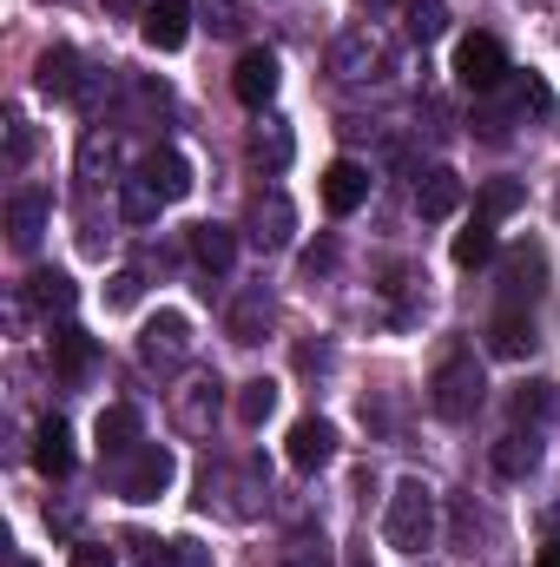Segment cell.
<instances>
[{
  "label": "cell",
  "instance_id": "1",
  "mask_svg": "<svg viewBox=\"0 0 560 567\" xmlns=\"http://www.w3.org/2000/svg\"><path fill=\"white\" fill-rule=\"evenodd\" d=\"M383 542L396 555H422L435 548V488L422 475H403L396 495H390V515H383Z\"/></svg>",
  "mask_w": 560,
  "mask_h": 567
},
{
  "label": "cell",
  "instance_id": "2",
  "mask_svg": "<svg viewBox=\"0 0 560 567\" xmlns=\"http://www.w3.org/2000/svg\"><path fill=\"white\" fill-rule=\"evenodd\" d=\"M481 363L468 357V350H455V357H442V370L428 377V410L442 416V423H468L475 410H481Z\"/></svg>",
  "mask_w": 560,
  "mask_h": 567
},
{
  "label": "cell",
  "instance_id": "3",
  "mask_svg": "<svg viewBox=\"0 0 560 567\" xmlns=\"http://www.w3.org/2000/svg\"><path fill=\"white\" fill-rule=\"evenodd\" d=\"M455 80H462L468 93H501V80H508L501 40H495V33H468V40L455 47Z\"/></svg>",
  "mask_w": 560,
  "mask_h": 567
},
{
  "label": "cell",
  "instance_id": "4",
  "mask_svg": "<svg viewBox=\"0 0 560 567\" xmlns=\"http://www.w3.org/2000/svg\"><path fill=\"white\" fill-rule=\"evenodd\" d=\"M172 468H178V462H172L165 442H139L133 462H126V475H120V495H126V502H158V495L172 488Z\"/></svg>",
  "mask_w": 560,
  "mask_h": 567
},
{
  "label": "cell",
  "instance_id": "5",
  "mask_svg": "<svg viewBox=\"0 0 560 567\" xmlns=\"http://www.w3.org/2000/svg\"><path fill=\"white\" fill-rule=\"evenodd\" d=\"M278 86H283L278 53H271V47H245V53H238V73H231V93L258 113V106H271V100H278Z\"/></svg>",
  "mask_w": 560,
  "mask_h": 567
},
{
  "label": "cell",
  "instance_id": "6",
  "mask_svg": "<svg viewBox=\"0 0 560 567\" xmlns=\"http://www.w3.org/2000/svg\"><path fill=\"white\" fill-rule=\"evenodd\" d=\"M323 212H336V218H350L363 198H370V165H356V158H330L323 165Z\"/></svg>",
  "mask_w": 560,
  "mask_h": 567
},
{
  "label": "cell",
  "instance_id": "7",
  "mask_svg": "<svg viewBox=\"0 0 560 567\" xmlns=\"http://www.w3.org/2000/svg\"><path fill=\"white\" fill-rule=\"evenodd\" d=\"M139 33H145V47H152V53H178V47H185V33H191V7H185V0H145Z\"/></svg>",
  "mask_w": 560,
  "mask_h": 567
},
{
  "label": "cell",
  "instance_id": "8",
  "mask_svg": "<svg viewBox=\"0 0 560 567\" xmlns=\"http://www.w3.org/2000/svg\"><path fill=\"white\" fill-rule=\"evenodd\" d=\"M139 357L145 363H185V357H191V323H185L178 310H158L139 337Z\"/></svg>",
  "mask_w": 560,
  "mask_h": 567
},
{
  "label": "cell",
  "instance_id": "9",
  "mask_svg": "<svg viewBox=\"0 0 560 567\" xmlns=\"http://www.w3.org/2000/svg\"><path fill=\"white\" fill-rule=\"evenodd\" d=\"M330 73H336V80H376V73H383V40H376L370 27L343 33L336 53H330Z\"/></svg>",
  "mask_w": 560,
  "mask_h": 567
},
{
  "label": "cell",
  "instance_id": "10",
  "mask_svg": "<svg viewBox=\"0 0 560 567\" xmlns=\"http://www.w3.org/2000/svg\"><path fill=\"white\" fill-rule=\"evenodd\" d=\"M33 468L46 482H66L73 475V429L60 423V416H40V429H33Z\"/></svg>",
  "mask_w": 560,
  "mask_h": 567
},
{
  "label": "cell",
  "instance_id": "11",
  "mask_svg": "<svg viewBox=\"0 0 560 567\" xmlns=\"http://www.w3.org/2000/svg\"><path fill=\"white\" fill-rule=\"evenodd\" d=\"M283 455H290V468H303V475H317L330 455H336V429L323 423V416H303V423L290 429V442H283Z\"/></svg>",
  "mask_w": 560,
  "mask_h": 567
},
{
  "label": "cell",
  "instance_id": "12",
  "mask_svg": "<svg viewBox=\"0 0 560 567\" xmlns=\"http://www.w3.org/2000/svg\"><path fill=\"white\" fill-rule=\"evenodd\" d=\"M290 231H297L290 198H283V192H265V198L251 205V238H258L265 251H283V245H290Z\"/></svg>",
  "mask_w": 560,
  "mask_h": 567
},
{
  "label": "cell",
  "instance_id": "13",
  "mask_svg": "<svg viewBox=\"0 0 560 567\" xmlns=\"http://www.w3.org/2000/svg\"><path fill=\"white\" fill-rule=\"evenodd\" d=\"M33 86H40L46 100H73V93H80V53H73V47H46Z\"/></svg>",
  "mask_w": 560,
  "mask_h": 567
},
{
  "label": "cell",
  "instance_id": "14",
  "mask_svg": "<svg viewBox=\"0 0 560 567\" xmlns=\"http://www.w3.org/2000/svg\"><path fill=\"white\" fill-rule=\"evenodd\" d=\"M145 185H152L165 205H172V198H185V192H191V158H185V152H172V145H158V152L145 158Z\"/></svg>",
  "mask_w": 560,
  "mask_h": 567
},
{
  "label": "cell",
  "instance_id": "15",
  "mask_svg": "<svg viewBox=\"0 0 560 567\" xmlns=\"http://www.w3.org/2000/svg\"><path fill=\"white\" fill-rule=\"evenodd\" d=\"M488 350H495V357H508V363H515V357H528V350H535V317H528L521 303H508V310L488 323Z\"/></svg>",
  "mask_w": 560,
  "mask_h": 567
},
{
  "label": "cell",
  "instance_id": "16",
  "mask_svg": "<svg viewBox=\"0 0 560 567\" xmlns=\"http://www.w3.org/2000/svg\"><path fill=\"white\" fill-rule=\"evenodd\" d=\"M416 212H422V218H455V212H462V178H455L448 165L422 172V185H416Z\"/></svg>",
  "mask_w": 560,
  "mask_h": 567
},
{
  "label": "cell",
  "instance_id": "17",
  "mask_svg": "<svg viewBox=\"0 0 560 567\" xmlns=\"http://www.w3.org/2000/svg\"><path fill=\"white\" fill-rule=\"evenodd\" d=\"M191 258L205 265V271H231V258H238V231L231 225H191Z\"/></svg>",
  "mask_w": 560,
  "mask_h": 567
},
{
  "label": "cell",
  "instance_id": "18",
  "mask_svg": "<svg viewBox=\"0 0 560 567\" xmlns=\"http://www.w3.org/2000/svg\"><path fill=\"white\" fill-rule=\"evenodd\" d=\"M495 251H501V238H495V225H488V218H475V225H462V231H455V245H448V258H455L462 271H475V265H488Z\"/></svg>",
  "mask_w": 560,
  "mask_h": 567
},
{
  "label": "cell",
  "instance_id": "19",
  "mask_svg": "<svg viewBox=\"0 0 560 567\" xmlns=\"http://www.w3.org/2000/svg\"><path fill=\"white\" fill-rule=\"evenodd\" d=\"M93 357H100V343H93L86 330H60V337H53V370H60L66 383H80V377L93 370Z\"/></svg>",
  "mask_w": 560,
  "mask_h": 567
},
{
  "label": "cell",
  "instance_id": "20",
  "mask_svg": "<svg viewBox=\"0 0 560 567\" xmlns=\"http://www.w3.org/2000/svg\"><path fill=\"white\" fill-rule=\"evenodd\" d=\"M535 462H541V442H535V429H528V435H521V429H508V435L495 442V468H501L508 482L535 475Z\"/></svg>",
  "mask_w": 560,
  "mask_h": 567
},
{
  "label": "cell",
  "instance_id": "21",
  "mask_svg": "<svg viewBox=\"0 0 560 567\" xmlns=\"http://www.w3.org/2000/svg\"><path fill=\"white\" fill-rule=\"evenodd\" d=\"M211 416H218V377H191V383L178 390V423L198 435Z\"/></svg>",
  "mask_w": 560,
  "mask_h": 567
},
{
  "label": "cell",
  "instance_id": "22",
  "mask_svg": "<svg viewBox=\"0 0 560 567\" xmlns=\"http://www.w3.org/2000/svg\"><path fill=\"white\" fill-rule=\"evenodd\" d=\"M7 225H13V245H20V251H33V245H40V231H46V198H40V192H20V198L7 205Z\"/></svg>",
  "mask_w": 560,
  "mask_h": 567
},
{
  "label": "cell",
  "instance_id": "23",
  "mask_svg": "<svg viewBox=\"0 0 560 567\" xmlns=\"http://www.w3.org/2000/svg\"><path fill=\"white\" fill-rule=\"evenodd\" d=\"M265 330H271V297H265V290L238 297V310H231V343H265Z\"/></svg>",
  "mask_w": 560,
  "mask_h": 567
},
{
  "label": "cell",
  "instance_id": "24",
  "mask_svg": "<svg viewBox=\"0 0 560 567\" xmlns=\"http://www.w3.org/2000/svg\"><path fill=\"white\" fill-rule=\"evenodd\" d=\"M93 435H100V455H126V449H139V416H133L126 403H113Z\"/></svg>",
  "mask_w": 560,
  "mask_h": 567
},
{
  "label": "cell",
  "instance_id": "25",
  "mask_svg": "<svg viewBox=\"0 0 560 567\" xmlns=\"http://www.w3.org/2000/svg\"><path fill=\"white\" fill-rule=\"evenodd\" d=\"M27 297L53 317V310H73V303H80V284L66 278V271H33V278H27Z\"/></svg>",
  "mask_w": 560,
  "mask_h": 567
},
{
  "label": "cell",
  "instance_id": "26",
  "mask_svg": "<svg viewBox=\"0 0 560 567\" xmlns=\"http://www.w3.org/2000/svg\"><path fill=\"white\" fill-rule=\"evenodd\" d=\"M271 416H278V383H271V377H251V383L238 390V423L258 429V423H271Z\"/></svg>",
  "mask_w": 560,
  "mask_h": 567
},
{
  "label": "cell",
  "instance_id": "27",
  "mask_svg": "<svg viewBox=\"0 0 560 567\" xmlns=\"http://www.w3.org/2000/svg\"><path fill=\"white\" fill-rule=\"evenodd\" d=\"M541 278H548V258L528 245V251H515L508 258V303H521V297H535L541 290Z\"/></svg>",
  "mask_w": 560,
  "mask_h": 567
},
{
  "label": "cell",
  "instance_id": "28",
  "mask_svg": "<svg viewBox=\"0 0 560 567\" xmlns=\"http://www.w3.org/2000/svg\"><path fill=\"white\" fill-rule=\"evenodd\" d=\"M475 205H481V218L495 225V218H508V212H521V205H528V192H521V178H488Z\"/></svg>",
  "mask_w": 560,
  "mask_h": 567
},
{
  "label": "cell",
  "instance_id": "29",
  "mask_svg": "<svg viewBox=\"0 0 560 567\" xmlns=\"http://www.w3.org/2000/svg\"><path fill=\"white\" fill-rule=\"evenodd\" d=\"M448 33V0H409V40H442Z\"/></svg>",
  "mask_w": 560,
  "mask_h": 567
},
{
  "label": "cell",
  "instance_id": "30",
  "mask_svg": "<svg viewBox=\"0 0 560 567\" xmlns=\"http://www.w3.org/2000/svg\"><path fill=\"white\" fill-rule=\"evenodd\" d=\"M554 383H521V390H515V423H548V416H554Z\"/></svg>",
  "mask_w": 560,
  "mask_h": 567
},
{
  "label": "cell",
  "instance_id": "31",
  "mask_svg": "<svg viewBox=\"0 0 560 567\" xmlns=\"http://www.w3.org/2000/svg\"><path fill=\"white\" fill-rule=\"evenodd\" d=\"M158 205H165V198H158V192H152L145 178L120 192V212H126V225H152V218H158Z\"/></svg>",
  "mask_w": 560,
  "mask_h": 567
},
{
  "label": "cell",
  "instance_id": "32",
  "mask_svg": "<svg viewBox=\"0 0 560 567\" xmlns=\"http://www.w3.org/2000/svg\"><path fill=\"white\" fill-rule=\"evenodd\" d=\"M290 152H297V140H290L283 126H271V133H258V140H251V158H258V165H271V172L290 165Z\"/></svg>",
  "mask_w": 560,
  "mask_h": 567
},
{
  "label": "cell",
  "instance_id": "33",
  "mask_svg": "<svg viewBox=\"0 0 560 567\" xmlns=\"http://www.w3.org/2000/svg\"><path fill=\"white\" fill-rule=\"evenodd\" d=\"M27 158H33V126H27V120H7V165L20 172Z\"/></svg>",
  "mask_w": 560,
  "mask_h": 567
},
{
  "label": "cell",
  "instance_id": "34",
  "mask_svg": "<svg viewBox=\"0 0 560 567\" xmlns=\"http://www.w3.org/2000/svg\"><path fill=\"white\" fill-rule=\"evenodd\" d=\"M139 271H120V278L106 284V303H113V310H133V303H139Z\"/></svg>",
  "mask_w": 560,
  "mask_h": 567
},
{
  "label": "cell",
  "instance_id": "35",
  "mask_svg": "<svg viewBox=\"0 0 560 567\" xmlns=\"http://www.w3.org/2000/svg\"><path fill=\"white\" fill-rule=\"evenodd\" d=\"M133 567H191L185 555H172V542H139V561Z\"/></svg>",
  "mask_w": 560,
  "mask_h": 567
},
{
  "label": "cell",
  "instance_id": "36",
  "mask_svg": "<svg viewBox=\"0 0 560 567\" xmlns=\"http://www.w3.org/2000/svg\"><path fill=\"white\" fill-rule=\"evenodd\" d=\"M73 567H113V548H100V542H80V548H73Z\"/></svg>",
  "mask_w": 560,
  "mask_h": 567
},
{
  "label": "cell",
  "instance_id": "37",
  "mask_svg": "<svg viewBox=\"0 0 560 567\" xmlns=\"http://www.w3.org/2000/svg\"><path fill=\"white\" fill-rule=\"evenodd\" d=\"M205 13H211V27H218V33H231V27H238V7H231V0H205Z\"/></svg>",
  "mask_w": 560,
  "mask_h": 567
},
{
  "label": "cell",
  "instance_id": "38",
  "mask_svg": "<svg viewBox=\"0 0 560 567\" xmlns=\"http://www.w3.org/2000/svg\"><path fill=\"white\" fill-rule=\"evenodd\" d=\"M535 567H560V548H541V561Z\"/></svg>",
  "mask_w": 560,
  "mask_h": 567
},
{
  "label": "cell",
  "instance_id": "39",
  "mask_svg": "<svg viewBox=\"0 0 560 567\" xmlns=\"http://www.w3.org/2000/svg\"><path fill=\"white\" fill-rule=\"evenodd\" d=\"M370 7H390V0H370Z\"/></svg>",
  "mask_w": 560,
  "mask_h": 567
},
{
  "label": "cell",
  "instance_id": "40",
  "mask_svg": "<svg viewBox=\"0 0 560 567\" xmlns=\"http://www.w3.org/2000/svg\"><path fill=\"white\" fill-rule=\"evenodd\" d=\"M13 567H33V561H13Z\"/></svg>",
  "mask_w": 560,
  "mask_h": 567
}]
</instances>
